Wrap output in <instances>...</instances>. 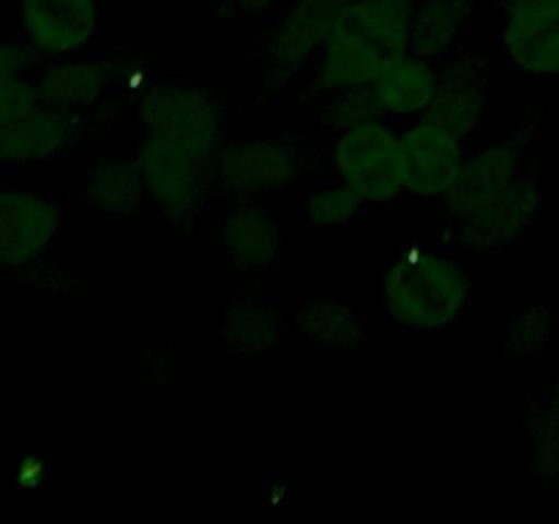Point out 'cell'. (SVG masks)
<instances>
[{
  "label": "cell",
  "instance_id": "3",
  "mask_svg": "<svg viewBox=\"0 0 559 524\" xmlns=\"http://www.w3.org/2000/svg\"><path fill=\"white\" fill-rule=\"evenodd\" d=\"M134 158L145 178L147 196L156 202L164 222L178 229H194L218 186V153L173 136L147 134Z\"/></svg>",
  "mask_w": 559,
  "mask_h": 524
},
{
  "label": "cell",
  "instance_id": "29",
  "mask_svg": "<svg viewBox=\"0 0 559 524\" xmlns=\"http://www.w3.org/2000/svg\"><path fill=\"white\" fill-rule=\"evenodd\" d=\"M145 369H147V374H151V380L169 382L175 374V360L169 358V355L151 353V355H145Z\"/></svg>",
  "mask_w": 559,
  "mask_h": 524
},
{
  "label": "cell",
  "instance_id": "11",
  "mask_svg": "<svg viewBox=\"0 0 559 524\" xmlns=\"http://www.w3.org/2000/svg\"><path fill=\"white\" fill-rule=\"evenodd\" d=\"M33 82L49 107L74 115H93L96 109L107 107L109 98L118 93L120 71L118 63L104 55L82 52L41 60L33 69Z\"/></svg>",
  "mask_w": 559,
  "mask_h": 524
},
{
  "label": "cell",
  "instance_id": "28",
  "mask_svg": "<svg viewBox=\"0 0 559 524\" xmlns=\"http://www.w3.org/2000/svg\"><path fill=\"white\" fill-rule=\"evenodd\" d=\"M276 3L278 0H227L224 11H229L235 16H262Z\"/></svg>",
  "mask_w": 559,
  "mask_h": 524
},
{
  "label": "cell",
  "instance_id": "6",
  "mask_svg": "<svg viewBox=\"0 0 559 524\" xmlns=\"http://www.w3.org/2000/svg\"><path fill=\"white\" fill-rule=\"evenodd\" d=\"M353 0H289L260 38V58L271 91L287 87L311 66L322 44L338 31Z\"/></svg>",
  "mask_w": 559,
  "mask_h": 524
},
{
  "label": "cell",
  "instance_id": "30",
  "mask_svg": "<svg viewBox=\"0 0 559 524\" xmlns=\"http://www.w3.org/2000/svg\"><path fill=\"white\" fill-rule=\"evenodd\" d=\"M551 396H555V404H557V409H559V371H557V380L551 382Z\"/></svg>",
  "mask_w": 559,
  "mask_h": 524
},
{
  "label": "cell",
  "instance_id": "10",
  "mask_svg": "<svg viewBox=\"0 0 559 524\" xmlns=\"http://www.w3.org/2000/svg\"><path fill=\"white\" fill-rule=\"evenodd\" d=\"M91 129V115L38 104L31 112L0 123V169L36 167L71 156Z\"/></svg>",
  "mask_w": 559,
  "mask_h": 524
},
{
  "label": "cell",
  "instance_id": "5",
  "mask_svg": "<svg viewBox=\"0 0 559 524\" xmlns=\"http://www.w3.org/2000/svg\"><path fill=\"white\" fill-rule=\"evenodd\" d=\"M331 169L366 202L388 205L407 194V153L402 131L385 118L366 120L336 134L331 145Z\"/></svg>",
  "mask_w": 559,
  "mask_h": 524
},
{
  "label": "cell",
  "instance_id": "22",
  "mask_svg": "<svg viewBox=\"0 0 559 524\" xmlns=\"http://www.w3.org/2000/svg\"><path fill=\"white\" fill-rule=\"evenodd\" d=\"M295 327L317 347L355 349L366 342V317L333 298L304 300L295 311Z\"/></svg>",
  "mask_w": 559,
  "mask_h": 524
},
{
  "label": "cell",
  "instance_id": "1",
  "mask_svg": "<svg viewBox=\"0 0 559 524\" xmlns=\"http://www.w3.org/2000/svg\"><path fill=\"white\" fill-rule=\"evenodd\" d=\"M544 191L535 178V131L519 129L469 156L445 194L459 246L497 254L522 243L538 224Z\"/></svg>",
  "mask_w": 559,
  "mask_h": 524
},
{
  "label": "cell",
  "instance_id": "16",
  "mask_svg": "<svg viewBox=\"0 0 559 524\" xmlns=\"http://www.w3.org/2000/svg\"><path fill=\"white\" fill-rule=\"evenodd\" d=\"M385 63L388 60L371 44L342 22L311 60V91L333 96L353 87H369Z\"/></svg>",
  "mask_w": 559,
  "mask_h": 524
},
{
  "label": "cell",
  "instance_id": "12",
  "mask_svg": "<svg viewBox=\"0 0 559 524\" xmlns=\"http://www.w3.org/2000/svg\"><path fill=\"white\" fill-rule=\"evenodd\" d=\"M500 41L511 69L559 80V0H506Z\"/></svg>",
  "mask_w": 559,
  "mask_h": 524
},
{
  "label": "cell",
  "instance_id": "26",
  "mask_svg": "<svg viewBox=\"0 0 559 524\" xmlns=\"http://www.w3.org/2000/svg\"><path fill=\"white\" fill-rule=\"evenodd\" d=\"M555 311L549 306H533L508 320V349L513 358L530 360L546 349L555 333Z\"/></svg>",
  "mask_w": 559,
  "mask_h": 524
},
{
  "label": "cell",
  "instance_id": "14",
  "mask_svg": "<svg viewBox=\"0 0 559 524\" xmlns=\"http://www.w3.org/2000/svg\"><path fill=\"white\" fill-rule=\"evenodd\" d=\"M402 142L407 153V194L415 200H445L469 158L464 140L418 115L402 129Z\"/></svg>",
  "mask_w": 559,
  "mask_h": 524
},
{
  "label": "cell",
  "instance_id": "8",
  "mask_svg": "<svg viewBox=\"0 0 559 524\" xmlns=\"http://www.w3.org/2000/svg\"><path fill=\"white\" fill-rule=\"evenodd\" d=\"M104 31V0H16V33L38 60L91 52Z\"/></svg>",
  "mask_w": 559,
  "mask_h": 524
},
{
  "label": "cell",
  "instance_id": "9",
  "mask_svg": "<svg viewBox=\"0 0 559 524\" xmlns=\"http://www.w3.org/2000/svg\"><path fill=\"white\" fill-rule=\"evenodd\" d=\"M63 229V211L44 194L0 189V271L27 276L44 265Z\"/></svg>",
  "mask_w": 559,
  "mask_h": 524
},
{
  "label": "cell",
  "instance_id": "18",
  "mask_svg": "<svg viewBox=\"0 0 559 524\" xmlns=\"http://www.w3.org/2000/svg\"><path fill=\"white\" fill-rule=\"evenodd\" d=\"M440 69L435 60L420 58L415 52H404L391 58L377 71L371 91L380 102L382 112L399 118H418L426 112L431 96L437 91Z\"/></svg>",
  "mask_w": 559,
  "mask_h": 524
},
{
  "label": "cell",
  "instance_id": "17",
  "mask_svg": "<svg viewBox=\"0 0 559 524\" xmlns=\"http://www.w3.org/2000/svg\"><path fill=\"white\" fill-rule=\"evenodd\" d=\"M284 317L273 298L257 293H233L222 320V344L238 358L262 355L282 342Z\"/></svg>",
  "mask_w": 559,
  "mask_h": 524
},
{
  "label": "cell",
  "instance_id": "25",
  "mask_svg": "<svg viewBox=\"0 0 559 524\" xmlns=\"http://www.w3.org/2000/svg\"><path fill=\"white\" fill-rule=\"evenodd\" d=\"M385 118L380 102H377L374 91L369 87H353V91H342L328 96V102L322 104L320 123L325 126L333 134H342V131L353 129V126L366 123V120Z\"/></svg>",
  "mask_w": 559,
  "mask_h": 524
},
{
  "label": "cell",
  "instance_id": "7",
  "mask_svg": "<svg viewBox=\"0 0 559 524\" xmlns=\"http://www.w3.org/2000/svg\"><path fill=\"white\" fill-rule=\"evenodd\" d=\"M134 104L147 134L173 136L202 151L222 153L224 107L207 87L178 80H153L136 91Z\"/></svg>",
  "mask_w": 559,
  "mask_h": 524
},
{
  "label": "cell",
  "instance_id": "19",
  "mask_svg": "<svg viewBox=\"0 0 559 524\" xmlns=\"http://www.w3.org/2000/svg\"><path fill=\"white\" fill-rule=\"evenodd\" d=\"M87 205L107 218H126L145 202L147 186L136 158L96 156L87 162L85 189Z\"/></svg>",
  "mask_w": 559,
  "mask_h": 524
},
{
  "label": "cell",
  "instance_id": "4",
  "mask_svg": "<svg viewBox=\"0 0 559 524\" xmlns=\"http://www.w3.org/2000/svg\"><path fill=\"white\" fill-rule=\"evenodd\" d=\"M317 156V142L304 131L224 145L216 183L233 200H260L298 183Z\"/></svg>",
  "mask_w": 559,
  "mask_h": 524
},
{
  "label": "cell",
  "instance_id": "21",
  "mask_svg": "<svg viewBox=\"0 0 559 524\" xmlns=\"http://www.w3.org/2000/svg\"><path fill=\"white\" fill-rule=\"evenodd\" d=\"M478 0H418L409 52L442 63L462 44Z\"/></svg>",
  "mask_w": 559,
  "mask_h": 524
},
{
  "label": "cell",
  "instance_id": "27",
  "mask_svg": "<svg viewBox=\"0 0 559 524\" xmlns=\"http://www.w3.org/2000/svg\"><path fill=\"white\" fill-rule=\"evenodd\" d=\"M41 60L16 38H0V76L5 74H20V71H33Z\"/></svg>",
  "mask_w": 559,
  "mask_h": 524
},
{
  "label": "cell",
  "instance_id": "2",
  "mask_svg": "<svg viewBox=\"0 0 559 524\" xmlns=\"http://www.w3.org/2000/svg\"><path fill=\"white\" fill-rule=\"evenodd\" d=\"M473 303V278L440 249H407L382 278L385 320L407 333H445Z\"/></svg>",
  "mask_w": 559,
  "mask_h": 524
},
{
  "label": "cell",
  "instance_id": "23",
  "mask_svg": "<svg viewBox=\"0 0 559 524\" xmlns=\"http://www.w3.org/2000/svg\"><path fill=\"white\" fill-rule=\"evenodd\" d=\"M524 434H527V473L540 484L559 480V409L551 388H540L527 398L524 409Z\"/></svg>",
  "mask_w": 559,
  "mask_h": 524
},
{
  "label": "cell",
  "instance_id": "24",
  "mask_svg": "<svg viewBox=\"0 0 559 524\" xmlns=\"http://www.w3.org/2000/svg\"><path fill=\"white\" fill-rule=\"evenodd\" d=\"M369 202L360 194H355L347 183L336 180V183L325 186V189L314 191L306 196L304 202V218L314 227H355L364 218Z\"/></svg>",
  "mask_w": 559,
  "mask_h": 524
},
{
  "label": "cell",
  "instance_id": "15",
  "mask_svg": "<svg viewBox=\"0 0 559 524\" xmlns=\"http://www.w3.org/2000/svg\"><path fill=\"white\" fill-rule=\"evenodd\" d=\"M216 235L227 260L246 276H260L276 265L282 227L276 211L260 200H235L218 222Z\"/></svg>",
  "mask_w": 559,
  "mask_h": 524
},
{
  "label": "cell",
  "instance_id": "20",
  "mask_svg": "<svg viewBox=\"0 0 559 524\" xmlns=\"http://www.w3.org/2000/svg\"><path fill=\"white\" fill-rule=\"evenodd\" d=\"M418 0H353L344 25L385 60L409 52Z\"/></svg>",
  "mask_w": 559,
  "mask_h": 524
},
{
  "label": "cell",
  "instance_id": "13",
  "mask_svg": "<svg viewBox=\"0 0 559 524\" xmlns=\"http://www.w3.org/2000/svg\"><path fill=\"white\" fill-rule=\"evenodd\" d=\"M437 91L426 107V118L435 120L459 140L480 131L489 118V76L486 63L475 52H456L442 60Z\"/></svg>",
  "mask_w": 559,
  "mask_h": 524
}]
</instances>
